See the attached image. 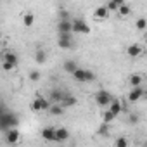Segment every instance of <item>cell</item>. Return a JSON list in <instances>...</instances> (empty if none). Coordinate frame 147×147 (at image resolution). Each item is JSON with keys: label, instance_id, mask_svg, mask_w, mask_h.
Masks as SVG:
<instances>
[{"label": "cell", "instance_id": "1", "mask_svg": "<svg viewBox=\"0 0 147 147\" xmlns=\"http://www.w3.org/2000/svg\"><path fill=\"white\" fill-rule=\"evenodd\" d=\"M19 126V118L12 113V111H5L0 114V130L7 131L11 128H18Z\"/></svg>", "mask_w": 147, "mask_h": 147}, {"label": "cell", "instance_id": "2", "mask_svg": "<svg viewBox=\"0 0 147 147\" xmlns=\"http://www.w3.org/2000/svg\"><path fill=\"white\" fill-rule=\"evenodd\" d=\"M73 78H75V80H78V83H87V82H92V80H95V75H94L92 71H88V69L78 67L75 73H73Z\"/></svg>", "mask_w": 147, "mask_h": 147}, {"label": "cell", "instance_id": "3", "mask_svg": "<svg viewBox=\"0 0 147 147\" xmlns=\"http://www.w3.org/2000/svg\"><path fill=\"white\" fill-rule=\"evenodd\" d=\"M31 111H35V113H38V111H49V107H50V102L47 100V97H43V95H35V100L31 102Z\"/></svg>", "mask_w": 147, "mask_h": 147}, {"label": "cell", "instance_id": "4", "mask_svg": "<svg viewBox=\"0 0 147 147\" xmlns=\"http://www.w3.org/2000/svg\"><path fill=\"white\" fill-rule=\"evenodd\" d=\"M111 100H113V95H111L107 90H99V92L95 94V102H97L100 107H109Z\"/></svg>", "mask_w": 147, "mask_h": 147}, {"label": "cell", "instance_id": "5", "mask_svg": "<svg viewBox=\"0 0 147 147\" xmlns=\"http://www.w3.org/2000/svg\"><path fill=\"white\" fill-rule=\"evenodd\" d=\"M71 26H73V33H82V35H88L92 30L90 26L83 21V19H75L71 21Z\"/></svg>", "mask_w": 147, "mask_h": 147}, {"label": "cell", "instance_id": "6", "mask_svg": "<svg viewBox=\"0 0 147 147\" xmlns=\"http://www.w3.org/2000/svg\"><path fill=\"white\" fill-rule=\"evenodd\" d=\"M64 95H66V94H64L61 88H54V90L49 92V99H47V100H49L50 104H59V102L64 99Z\"/></svg>", "mask_w": 147, "mask_h": 147}, {"label": "cell", "instance_id": "7", "mask_svg": "<svg viewBox=\"0 0 147 147\" xmlns=\"http://www.w3.org/2000/svg\"><path fill=\"white\" fill-rule=\"evenodd\" d=\"M19 138H21V131L18 128H11L5 131V142L7 144H18Z\"/></svg>", "mask_w": 147, "mask_h": 147}, {"label": "cell", "instance_id": "8", "mask_svg": "<svg viewBox=\"0 0 147 147\" xmlns=\"http://www.w3.org/2000/svg\"><path fill=\"white\" fill-rule=\"evenodd\" d=\"M144 94H145V90H144L142 87L131 88V90L128 92V100H130V102H138V100L144 97Z\"/></svg>", "mask_w": 147, "mask_h": 147}, {"label": "cell", "instance_id": "9", "mask_svg": "<svg viewBox=\"0 0 147 147\" xmlns=\"http://www.w3.org/2000/svg\"><path fill=\"white\" fill-rule=\"evenodd\" d=\"M2 62H7V64H11V66H18V55H16V52H12V50H5L4 54H2Z\"/></svg>", "mask_w": 147, "mask_h": 147}, {"label": "cell", "instance_id": "10", "mask_svg": "<svg viewBox=\"0 0 147 147\" xmlns=\"http://www.w3.org/2000/svg\"><path fill=\"white\" fill-rule=\"evenodd\" d=\"M42 138L47 142H55V128L54 126H45L42 130Z\"/></svg>", "mask_w": 147, "mask_h": 147}, {"label": "cell", "instance_id": "11", "mask_svg": "<svg viewBox=\"0 0 147 147\" xmlns=\"http://www.w3.org/2000/svg\"><path fill=\"white\" fill-rule=\"evenodd\" d=\"M57 30H59V35H69L73 33V26H71V21H59L57 24Z\"/></svg>", "mask_w": 147, "mask_h": 147}, {"label": "cell", "instance_id": "12", "mask_svg": "<svg viewBox=\"0 0 147 147\" xmlns=\"http://www.w3.org/2000/svg\"><path fill=\"white\" fill-rule=\"evenodd\" d=\"M57 45L61 49H71L73 47V40H71V33L69 35H59V42Z\"/></svg>", "mask_w": 147, "mask_h": 147}, {"label": "cell", "instance_id": "13", "mask_svg": "<svg viewBox=\"0 0 147 147\" xmlns=\"http://www.w3.org/2000/svg\"><path fill=\"white\" fill-rule=\"evenodd\" d=\"M59 106H61L62 109H67V107H73V106H76V97H73V95L66 94V95H64V99L59 102Z\"/></svg>", "mask_w": 147, "mask_h": 147}, {"label": "cell", "instance_id": "14", "mask_svg": "<svg viewBox=\"0 0 147 147\" xmlns=\"http://www.w3.org/2000/svg\"><path fill=\"white\" fill-rule=\"evenodd\" d=\"M94 18H95V19H99V21H102V19H107V18H109V11L106 9V5H100V7H97V9L94 11Z\"/></svg>", "mask_w": 147, "mask_h": 147}, {"label": "cell", "instance_id": "15", "mask_svg": "<svg viewBox=\"0 0 147 147\" xmlns=\"http://www.w3.org/2000/svg\"><path fill=\"white\" fill-rule=\"evenodd\" d=\"M126 54H128V57H131V59L140 57V55H142V47L137 45V43H133V45H130V47L126 49Z\"/></svg>", "mask_w": 147, "mask_h": 147}, {"label": "cell", "instance_id": "16", "mask_svg": "<svg viewBox=\"0 0 147 147\" xmlns=\"http://www.w3.org/2000/svg\"><path fill=\"white\" fill-rule=\"evenodd\" d=\"M109 111H111V113H113V114L118 118V116H119V113L123 111V106H121V102H119L118 99H113V100H111V104H109Z\"/></svg>", "mask_w": 147, "mask_h": 147}, {"label": "cell", "instance_id": "17", "mask_svg": "<svg viewBox=\"0 0 147 147\" xmlns=\"http://www.w3.org/2000/svg\"><path fill=\"white\" fill-rule=\"evenodd\" d=\"M69 138V131L66 128H55V142H66Z\"/></svg>", "mask_w": 147, "mask_h": 147}, {"label": "cell", "instance_id": "18", "mask_svg": "<svg viewBox=\"0 0 147 147\" xmlns=\"http://www.w3.org/2000/svg\"><path fill=\"white\" fill-rule=\"evenodd\" d=\"M23 24H24V28H31L35 24V14L33 12H24L23 14Z\"/></svg>", "mask_w": 147, "mask_h": 147}, {"label": "cell", "instance_id": "19", "mask_svg": "<svg viewBox=\"0 0 147 147\" xmlns=\"http://www.w3.org/2000/svg\"><path fill=\"white\" fill-rule=\"evenodd\" d=\"M62 67H64V71H66V73H69V75H73V73H75V71L78 69V64H76L75 61H64Z\"/></svg>", "mask_w": 147, "mask_h": 147}, {"label": "cell", "instance_id": "20", "mask_svg": "<svg viewBox=\"0 0 147 147\" xmlns=\"http://www.w3.org/2000/svg\"><path fill=\"white\" fill-rule=\"evenodd\" d=\"M123 4H125V0H113V2H109V4L106 5V9H107L109 12H118V9H119Z\"/></svg>", "mask_w": 147, "mask_h": 147}, {"label": "cell", "instance_id": "21", "mask_svg": "<svg viewBox=\"0 0 147 147\" xmlns=\"http://www.w3.org/2000/svg\"><path fill=\"white\" fill-rule=\"evenodd\" d=\"M128 82H130V85H131V88H137V87H140V85H142V82H144V78H142V75H131Z\"/></svg>", "mask_w": 147, "mask_h": 147}, {"label": "cell", "instance_id": "22", "mask_svg": "<svg viewBox=\"0 0 147 147\" xmlns=\"http://www.w3.org/2000/svg\"><path fill=\"white\" fill-rule=\"evenodd\" d=\"M49 113H50L52 116H61V114H64V109H62L59 104H50V107H49Z\"/></svg>", "mask_w": 147, "mask_h": 147}, {"label": "cell", "instance_id": "23", "mask_svg": "<svg viewBox=\"0 0 147 147\" xmlns=\"http://www.w3.org/2000/svg\"><path fill=\"white\" fill-rule=\"evenodd\" d=\"M35 61H36V64H43V62L47 61V55H45V50H42V49H38V50L35 52Z\"/></svg>", "mask_w": 147, "mask_h": 147}, {"label": "cell", "instance_id": "24", "mask_svg": "<svg viewBox=\"0 0 147 147\" xmlns=\"http://www.w3.org/2000/svg\"><path fill=\"white\" fill-rule=\"evenodd\" d=\"M113 119H116V116H114V114H113V113H111L109 109L102 113V121H104V125H107V123H111Z\"/></svg>", "mask_w": 147, "mask_h": 147}, {"label": "cell", "instance_id": "25", "mask_svg": "<svg viewBox=\"0 0 147 147\" xmlns=\"http://www.w3.org/2000/svg\"><path fill=\"white\" fill-rule=\"evenodd\" d=\"M130 12H131V9H130V5H128L126 2H125V4L118 9V14H119V16H128Z\"/></svg>", "mask_w": 147, "mask_h": 147}, {"label": "cell", "instance_id": "26", "mask_svg": "<svg viewBox=\"0 0 147 147\" xmlns=\"http://www.w3.org/2000/svg\"><path fill=\"white\" fill-rule=\"evenodd\" d=\"M135 28H137L138 31H144V30L147 28V21H145V18H140V19H137V23H135Z\"/></svg>", "mask_w": 147, "mask_h": 147}, {"label": "cell", "instance_id": "27", "mask_svg": "<svg viewBox=\"0 0 147 147\" xmlns=\"http://www.w3.org/2000/svg\"><path fill=\"white\" fill-rule=\"evenodd\" d=\"M114 145L116 147H128V138L126 137H119V138H116Z\"/></svg>", "mask_w": 147, "mask_h": 147}, {"label": "cell", "instance_id": "28", "mask_svg": "<svg viewBox=\"0 0 147 147\" xmlns=\"http://www.w3.org/2000/svg\"><path fill=\"white\" fill-rule=\"evenodd\" d=\"M30 80H31V82H38V80H40V71H36V69L30 71Z\"/></svg>", "mask_w": 147, "mask_h": 147}, {"label": "cell", "instance_id": "29", "mask_svg": "<svg viewBox=\"0 0 147 147\" xmlns=\"http://www.w3.org/2000/svg\"><path fill=\"white\" fill-rule=\"evenodd\" d=\"M2 67H4L5 71H11V69H14V66H11V64H7V62H2Z\"/></svg>", "mask_w": 147, "mask_h": 147}, {"label": "cell", "instance_id": "30", "mask_svg": "<svg viewBox=\"0 0 147 147\" xmlns=\"http://www.w3.org/2000/svg\"><path fill=\"white\" fill-rule=\"evenodd\" d=\"M130 121H131V123H137V121H138V116L131 114V116H130Z\"/></svg>", "mask_w": 147, "mask_h": 147}, {"label": "cell", "instance_id": "31", "mask_svg": "<svg viewBox=\"0 0 147 147\" xmlns=\"http://www.w3.org/2000/svg\"><path fill=\"white\" fill-rule=\"evenodd\" d=\"M2 113H5V109H4V106H2V104H0V114H2Z\"/></svg>", "mask_w": 147, "mask_h": 147}]
</instances>
